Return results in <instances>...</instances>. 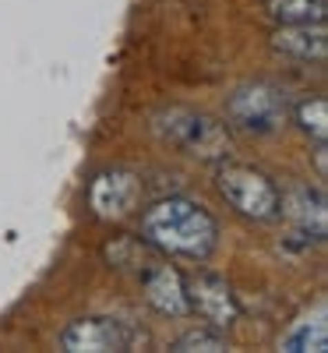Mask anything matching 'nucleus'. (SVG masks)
I'll use <instances>...</instances> for the list:
<instances>
[{
	"label": "nucleus",
	"mask_w": 328,
	"mask_h": 353,
	"mask_svg": "<svg viewBox=\"0 0 328 353\" xmlns=\"http://www.w3.org/2000/svg\"><path fill=\"white\" fill-rule=\"evenodd\" d=\"M141 241L170 258L201 261L219 244V223L194 198H163L141 212Z\"/></svg>",
	"instance_id": "1"
},
{
	"label": "nucleus",
	"mask_w": 328,
	"mask_h": 353,
	"mask_svg": "<svg viewBox=\"0 0 328 353\" xmlns=\"http://www.w3.org/2000/svg\"><path fill=\"white\" fill-rule=\"evenodd\" d=\"M152 131L166 145H176V149H184L187 156H198V159L223 163L229 156V131H226V124L212 121L208 113L187 110V106L159 110L152 117Z\"/></svg>",
	"instance_id": "2"
},
{
	"label": "nucleus",
	"mask_w": 328,
	"mask_h": 353,
	"mask_svg": "<svg viewBox=\"0 0 328 353\" xmlns=\"http://www.w3.org/2000/svg\"><path fill=\"white\" fill-rule=\"evenodd\" d=\"M216 188L236 216H244L251 223L279 219V188L261 170L244 166V163H223L216 173Z\"/></svg>",
	"instance_id": "3"
},
{
	"label": "nucleus",
	"mask_w": 328,
	"mask_h": 353,
	"mask_svg": "<svg viewBox=\"0 0 328 353\" xmlns=\"http://www.w3.org/2000/svg\"><path fill=\"white\" fill-rule=\"evenodd\" d=\"M289 99L279 85L272 81H251L240 85L226 103V121L251 134H272L286 124Z\"/></svg>",
	"instance_id": "4"
},
{
	"label": "nucleus",
	"mask_w": 328,
	"mask_h": 353,
	"mask_svg": "<svg viewBox=\"0 0 328 353\" xmlns=\"http://www.w3.org/2000/svg\"><path fill=\"white\" fill-rule=\"evenodd\" d=\"M138 205H141V181L131 170H121V166L103 170L88 184V209L103 223L127 219Z\"/></svg>",
	"instance_id": "5"
},
{
	"label": "nucleus",
	"mask_w": 328,
	"mask_h": 353,
	"mask_svg": "<svg viewBox=\"0 0 328 353\" xmlns=\"http://www.w3.org/2000/svg\"><path fill=\"white\" fill-rule=\"evenodd\" d=\"M134 329L116 318H78L61 332L68 353H121L134 346Z\"/></svg>",
	"instance_id": "6"
},
{
	"label": "nucleus",
	"mask_w": 328,
	"mask_h": 353,
	"mask_svg": "<svg viewBox=\"0 0 328 353\" xmlns=\"http://www.w3.org/2000/svg\"><path fill=\"white\" fill-rule=\"evenodd\" d=\"M184 290H187V307L194 314H201L212 329H229L233 321L240 318V304H236L226 279L201 272V276L184 279Z\"/></svg>",
	"instance_id": "7"
},
{
	"label": "nucleus",
	"mask_w": 328,
	"mask_h": 353,
	"mask_svg": "<svg viewBox=\"0 0 328 353\" xmlns=\"http://www.w3.org/2000/svg\"><path fill=\"white\" fill-rule=\"evenodd\" d=\"M279 216H286L311 241H325V233H328V201L321 188L293 184L279 191Z\"/></svg>",
	"instance_id": "8"
},
{
	"label": "nucleus",
	"mask_w": 328,
	"mask_h": 353,
	"mask_svg": "<svg viewBox=\"0 0 328 353\" xmlns=\"http://www.w3.org/2000/svg\"><path fill=\"white\" fill-rule=\"evenodd\" d=\"M141 276H145V301H148V307H152V311H159L166 318L191 314L184 276L176 272L173 265H148Z\"/></svg>",
	"instance_id": "9"
},
{
	"label": "nucleus",
	"mask_w": 328,
	"mask_h": 353,
	"mask_svg": "<svg viewBox=\"0 0 328 353\" xmlns=\"http://www.w3.org/2000/svg\"><path fill=\"white\" fill-rule=\"evenodd\" d=\"M272 50L293 61L321 64L328 57V32L325 25H279L272 32Z\"/></svg>",
	"instance_id": "10"
},
{
	"label": "nucleus",
	"mask_w": 328,
	"mask_h": 353,
	"mask_svg": "<svg viewBox=\"0 0 328 353\" xmlns=\"http://www.w3.org/2000/svg\"><path fill=\"white\" fill-rule=\"evenodd\" d=\"M265 11L276 25H325L328 18L325 0H265Z\"/></svg>",
	"instance_id": "11"
},
{
	"label": "nucleus",
	"mask_w": 328,
	"mask_h": 353,
	"mask_svg": "<svg viewBox=\"0 0 328 353\" xmlns=\"http://www.w3.org/2000/svg\"><path fill=\"white\" fill-rule=\"evenodd\" d=\"M279 350L286 353H325L328 350V325L318 318V321H296L293 332L283 336Z\"/></svg>",
	"instance_id": "12"
},
{
	"label": "nucleus",
	"mask_w": 328,
	"mask_h": 353,
	"mask_svg": "<svg viewBox=\"0 0 328 353\" xmlns=\"http://www.w3.org/2000/svg\"><path fill=\"white\" fill-rule=\"evenodd\" d=\"M289 113H293V121L300 124V131L311 134L314 141L328 138V99L325 96H307V99L296 103Z\"/></svg>",
	"instance_id": "13"
},
{
	"label": "nucleus",
	"mask_w": 328,
	"mask_h": 353,
	"mask_svg": "<svg viewBox=\"0 0 328 353\" xmlns=\"http://www.w3.org/2000/svg\"><path fill=\"white\" fill-rule=\"evenodd\" d=\"M173 353H223L226 350V339L216 332V329H191L184 336H176L170 343Z\"/></svg>",
	"instance_id": "14"
},
{
	"label": "nucleus",
	"mask_w": 328,
	"mask_h": 353,
	"mask_svg": "<svg viewBox=\"0 0 328 353\" xmlns=\"http://www.w3.org/2000/svg\"><path fill=\"white\" fill-rule=\"evenodd\" d=\"M314 163H318V173L325 176V170H328V156H325V141H318V149H314Z\"/></svg>",
	"instance_id": "15"
}]
</instances>
